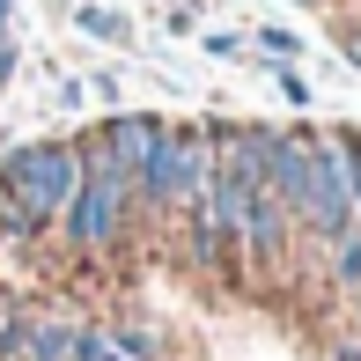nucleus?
<instances>
[{
	"label": "nucleus",
	"mask_w": 361,
	"mask_h": 361,
	"mask_svg": "<svg viewBox=\"0 0 361 361\" xmlns=\"http://www.w3.org/2000/svg\"><path fill=\"white\" fill-rule=\"evenodd\" d=\"M81 185V147H59V140H37V147H15L0 162V192H8V214L0 228L15 236H37L44 221H59V207L74 200Z\"/></svg>",
	"instance_id": "f257e3e1"
},
{
	"label": "nucleus",
	"mask_w": 361,
	"mask_h": 361,
	"mask_svg": "<svg viewBox=\"0 0 361 361\" xmlns=\"http://www.w3.org/2000/svg\"><path fill=\"white\" fill-rule=\"evenodd\" d=\"M140 200L147 207H177V214H200L207 207V126H162L155 155L140 170Z\"/></svg>",
	"instance_id": "f03ea898"
},
{
	"label": "nucleus",
	"mask_w": 361,
	"mask_h": 361,
	"mask_svg": "<svg viewBox=\"0 0 361 361\" xmlns=\"http://www.w3.org/2000/svg\"><path fill=\"white\" fill-rule=\"evenodd\" d=\"M126 214H133V185H126L118 170H104L96 155H81V185H74V200L59 207L67 243L74 251H104V243H118Z\"/></svg>",
	"instance_id": "7ed1b4c3"
},
{
	"label": "nucleus",
	"mask_w": 361,
	"mask_h": 361,
	"mask_svg": "<svg viewBox=\"0 0 361 361\" xmlns=\"http://www.w3.org/2000/svg\"><path fill=\"white\" fill-rule=\"evenodd\" d=\"M155 133H162V118H147V111H118V118H104V126L89 133L81 155H96L104 170H118L126 185H140L147 155H155Z\"/></svg>",
	"instance_id": "20e7f679"
},
{
	"label": "nucleus",
	"mask_w": 361,
	"mask_h": 361,
	"mask_svg": "<svg viewBox=\"0 0 361 361\" xmlns=\"http://www.w3.org/2000/svg\"><path fill=\"white\" fill-rule=\"evenodd\" d=\"M74 23L89 30V37H126V23H118L111 8H74Z\"/></svg>",
	"instance_id": "39448f33"
},
{
	"label": "nucleus",
	"mask_w": 361,
	"mask_h": 361,
	"mask_svg": "<svg viewBox=\"0 0 361 361\" xmlns=\"http://www.w3.org/2000/svg\"><path fill=\"white\" fill-rule=\"evenodd\" d=\"M339 281L361 288V228H347V236H339Z\"/></svg>",
	"instance_id": "423d86ee"
},
{
	"label": "nucleus",
	"mask_w": 361,
	"mask_h": 361,
	"mask_svg": "<svg viewBox=\"0 0 361 361\" xmlns=\"http://www.w3.org/2000/svg\"><path fill=\"white\" fill-rule=\"evenodd\" d=\"M258 44H266L273 59H295V52H302V37H288V30H258Z\"/></svg>",
	"instance_id": "0eeeda50"
},
{
	"label": "nucleus",
	"mask_w": 361,
	"mask_h": 361,
	"mask_svg": "<svg viewBox=\"0 0 361 361\" xmlns=\"http://www.w3.org/2000/svg\"><path fill=\"white\" fill-rule=\"evenodd\" d=\"M0 81H15V30H0Z\"/></svg>",
	"instance_id": "6e6552de"
},
{
	"label": "nucleus",
	"mask_w": 361,
	"mask_h": 361,
	"mask_svg": "<svg viewBox=\"0 0 361 361\" xmlns=\"http://www.w3.org/2000/svg\"><path fill=\"white\" fill-rule=\"evenodd\" d=\"M8 324H15V310H8V302H0V347H8Z\"/></svg>",
	"instance_id": "1a4fd4ad"
},
{
	"label": "nucleus",
	"mask_w": 361,
	"mask_h": 361,
	"mask_svg": "<svg viewBox=\"0 0 361 361\" xmlns=\"http://www.w3.org/2000/svg\"><path fill=\"white\" fill-rule=\"evenodd\" d=\"M347 59H354V67H361V30H354V37H347Z\"/></svg>",
	"instance_id": "9d476101"
},
{
	"label": "nucleus",
	"mask_w": 361,
	"mask_h": 361,
	"mask_svg": "<svg viewBox=\"0 0 361 361\" xmlns=\"http://www.w3.org/2000/svg\"><path fill=\"white\" fill-rule=\"evenodd\" d=\"M8 23H15V0H0V30H8Z\"/></svg>",
	"instance_id": "9b49d317"
},
{
	"label": "nucleus",
	"mask_w": 361,
	"mask_h": 361,
	"mask_svg": "<svg viewBox=\"0 0 361 361\" xmlns=\"http://www.w3.org/2000/svg\"><path fill=\"white\" fill-rule=\"evenodd\" d=\"M0 214H8V192H0Z\"/></svg>",
	"instance_id": "f8f14e48"
}]
</instances>
